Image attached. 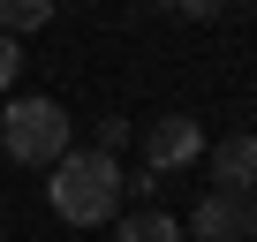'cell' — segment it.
<instances>
[{
  "label": "cell",
  "instance_id": "6da1fadb",
  "mask_svg": "<svg viewBox=\"0 0 257 242\" xmlns=\"http://www.w3.org/2000/svg\"><path fill=\"white\" fill-rule=\"evenodd\" d=\"M121 189H128V174H121L106 152H61V159H53V182H46V197H53V212H61L68 227L121 219Z\"/></svg>",
  "mask_w": 257,
  "mask_h": 242
},
{
  "label": "cell",
  "instance_id": "8992f818",
  "mask_svg": "<svg viewBox=\"0 0 257 242\" xmlns=\"http://www.w3.org/2000/svg\"><path fill=\"white\" fill-rule=\"evenodd\" d=\"M121 242H182V227L167 212H128L121 219Z\"/></svg>",
  "mask_w": 257,
  "mask_h": 242
},
{
  "label": "cell",
  "instance_id": "52a82bcc",
  "mask_svg": "<svg viewBox=\"0 0 257 242\" xmlns=\"http://www.w3.org/2000/svg\"><path fill=\"white\" fill-rule=\"evenodd\" d=\"M0 23H8V31H46L53 23V0H0Z\"/></svg>",
  "mask_w": 257,
  "mask_h": 242
},
{
  "label": "cell",
  "instance_id": "ba28073f",
  "mask_svg": "<svg viewBox=\"0 0 257 242\" xmlns=\"http://www.w3.org/2000/svg\"><path fill=\"white\" fill-rule=\"evenodd\" d=\"M121 144H128V121H121V113H106V121H98V144H91V152H106V159H113Z\"/></svg>",
  "mask_w": 257,
  "mask_h": 242
},
{
  "label": "cell",
  "instance_id": "7a4b0ae2",
  "mask_svg": "<svg viewBox=\"0 0 257 242\" xmlns=\"http://www.w3.org/2000/svg\"><path fill=\"white\" fill-rule=\"evenodd\" d=\"M0 144H8V159H23V167H53L68 152V106L61 98H16L8 113H0Z\"/></svg>",
  "mask_w": 257,
  "mask_h": 242
},
{
  "label": "cell",
  "instance_id": "3957f363",
  "mask_svg": "<svg viewBox=\"0 0 257 242\" xmlns=\"http://www.w3.org/2000/svg\"><path fill=\"white\" fill-rule=\"evenodd\" d=\"M197 242H257V189H212L189 212Z\"/></svg>",
  "mask_w": 257,
  "mask_h": 242
},
{
  "label": "cell",
  "instance_id": "5b68a950",
  "mask_svg": "<svg viewBox=\"0 0 257 242\" xmlns=\"http://www.w3.org/2000/svg\"><path fill=\"white\" fill-rule=\"evenodd\" d=\"M212 182H219V189H257V137H219Z\"/></svg>",
  "mask_w": 257,
  "mask_h": 242
},
{
  "label": "cell",
  "instance_id": "277c9868",
  "mask_svg": "<svg viewBox=\"0 0 257 242\" xmlns=\"http://www.w3.org/2000/svg\"><path fill=\"white\" fill-rule=\"evenodd\" d=\"M144 159H152V174L189 167V159H204V129H197L189 113H159V121H152V137H144Z\"/></svg>",
  "mask_w": 257,
  "mask_h": 242
},
{
  "label": "cell",
  "instance_id": "30bf717a",
  "mask_svg": "<svg viewBox=\"0 0 257 242\" xmlns=\"http://www.w3.org/2000/svg\"><path fill=\"white\" fill-rule=\"evenodd\" d=\"M227 0H174V16H219Z\"/></svg>",
  "mask_w": 257,
  "mask_h": 242
},
{
  "label": "cell",
  "instance_id": "7c38bea8",
  "mask_svg": "<svg viewBox=\"0 0 257 242\" xmlns=\"http://www.w3.org/2000/svg\"><path fill=\"white\" fill-rule=\"evenodd\" d=\"M0 242H8V234H0Z\"/></svg>",
  "mask_w": 257,
  "mask_h": 242
},
{
  "label": "cell",
  "instance_id": "8fae6325",
  "mask_svg": "<svg viewBox=\"0 0 257 242\" xmlns=\"http://www.w3.org/2000/svg\"><path fill=\"white\" fill-rule=\"evenodd\" d=\"M144 8H174V0H144Z\"/></svg>",
  "mask_w": 257,
  "mask_h": 242
},
{
  "label": "cell",
  "instance_id": "9c48e42d",
  "mask_svg": "<svg viewBox=\"0 0 257 242\" xmlns=\"http://www.w3.org/2000/svg\"><path fill=\"white\" fill-rule=\"evenodd\" d=\"M16 68H23V53H16V38H0V91L16 83Z\"/></svg>",
  "mask_w": 257,
  "mask_h": 242
}]
</instances>
